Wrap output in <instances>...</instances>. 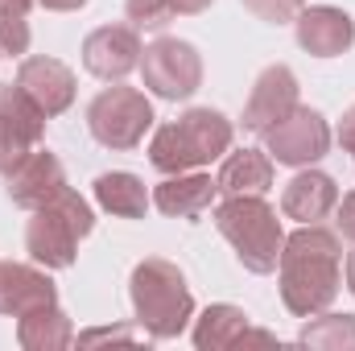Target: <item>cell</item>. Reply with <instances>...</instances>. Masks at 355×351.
I'll return each mask as SVG.
<instances>
[{
  "instance_id": "obj_1",
  "label": "cell",
  "mask_w": 355,
  "mask_h": 351,
  "mask_svg": "<svg viewBox=\"0 0 355 351\" xmlns=\"http://www.w3.org/2000/svg\"><path fill=\"white\" fill-rule=\"evenodd\" d=\"M277 281H281V302L293 318L331 310L343 285V240L322 223H302L293 236H285Z\"/></svg>"
},
{
  "instance_id": "obj_2",
  "label": "cell",
  "mask_w": 355,
  "mask_h": 351,
  "mask_svg": "<svg viewBox=\"0 0 355 351\" xmlns=\"http://www.w3.org/2000/svg\"><path fill=\"white\" fill-rule=\"evenodd\" d=\"M236 141V124L215 108H190L178 120L162 124L149 141V162L162 174H186L223 157Z\"/></svg>"
},
{
  "instance_id": "obj_3",
  "label": "cell",
  "mask_w": 355,
  "mask_h": 351,
  "mask_svg": "<svg viewBox=\"0 0 355 351\" xmlns=\"http://www.w3.org/2000/svg\"><path fill=\"white\" fill-rule=\"evenodd\" d=\"M128 298L137 323L153 339H178L194 318V298L182 268L166 257H145L128 277Z\"/></svg>"
},
{
  "instance_id": "obj_4",
  "label": "cell",
  "mask_w": 355,
  "mask_h": 351,
  "mask_svg": "<svg viewBox=\"0 0 355 351\" xmlns=\"http://www.w3.org/2000/svg\"><path fill=\"white\" fill-rule=\"evenodd\" d=\"M219 236L236 248V261L248 273H272L285 248V232L277 211L265 203V194H232L215 207Z\"/></svg>"
},
{
  "instance_id": "obj_5",
  "label": "cell",
  "mask_w": 355,
  "mask_h": 351,
  "mask_svg": "<svg viewBox=\"0 0 355 351\" xmlns=\"http://www.w3.org/2000/svg\"><path fill=\"white\" fill-rule=\"evenodd\" d=\"M91 228H95L91 203L67 186L50 203H42L25 223V252L42 268H71L79 257V240H87Z\"/></svg>"
},
{
  "instance_id": "obj_6",
  "label": "cell",
  "mask_w": 355,
  "mask_h": 351,
  "mask_svg": "<svg viewBox=\"0 0 355 351\" xmlns=\"http://www.w3.org/2000/svg\"><path fill=\"white\" fill-rule=\"evenodd\" d=\"M153 103L149 95L137 87H124V83H112L103 87L95 99L87 103V128L91 137L112 149V153H124V149H137L145 141V132L153 128Z\"/></svg>"
},
{
  "instance_id": "obj_7",
  "label": "cell",
  "mask_w": 355,
  "mask_h": 351,
  "mask_svg": "<svg viewBox=\"0 0 355 351\" xmlns=\"http://www.w3.org/2000/svg\"><path fill=\"white\" fill-rule=\"evenodd\" d=\"M141 79L157 99H190L202 87V54L182 37H157L141 50Z\"/></svg>"
},
{
  "instance_id": "obj_8",
  "label": "cell",
  "mask_w": 355,
  "mask_h": 351,
  "mask_svg": "<svg viewBox=\"0 0 355 351\" xmlns=\"http://www.w3.org/2000/svg\"><path fill=\"white\" fill-rule=\"evenodd\" d=\"M265 153L277 166H293V170L322 162L331 153V124H327V116L297 103L289 116H281L265 132Z\"/></svg>"
},
{
  "instance_id": "obj_9",
  "label": "cell",
  "mask_w": 355,
  "mask_h": 351,
  "mask_svg": "<svg viewBox=\"0 0 355 351\" xmlns=\"http://www.w3.org/2000/svg\"><path fill=\"white\" fill-rule=\"evenodd\" d=\"M46 112L17 87L0 83V174H12L46 137Z\"/></svg>"
},
{
  "instance_id": "obj_10",
  "label": "cell",
  "mask_w": 355,
  "mask_h": 351,
  "mask_svg": "<svg viewBox=\"0 0 355 351\" xmlns=\"http://www.w3.org/2000/svg\"><path fill=\"white\" fill-rule=\"evenodd\" d=\"M141 33L132 25H99L83 42V67L103 83H120L141 67Z\"/></svg>"
},
{
  "instance_id": "obj_11",
  "label": "cell",
  "mask_w": 355,
  "mask_h": 351,
  "mask_svg": "<svg viewBox=\"0 0 355 351\" xmlns=\"http://www.w3.org/2000/svg\"><path fill=\"white\" fill-rule=\"evenodd\" d=\"M293 37L314 58H339L355 46V21L335 4H310L293 17Z\"/></svg>"
},
{
  "instance_id": "obj_12",
  "label": "cell",
  "mask_w": 355,
  "mask_h": 351,
  "mask_svg": "<svg viewBox=\"0 0 355 351\" xmlns=\"http://www.w3.org/2000/svg\"><path fill=\"white\" fill-rule=\"evenodd\" d=\"M297 108V75L285 67V62H272L257 75V83L248 91V103H244V128L248 132H261L265 137L268 128L289 116Z\"/></svg>"
},
{
  "instance_id": "obj_13",
  "label": "cell",
  "mask_w": 355,
  "mask_h": 351,
  "mask_svg": "<svg viewBox=\"0 0 355 351\" xmlns=\"http://www.w3.org/2000/svg\"><path fill=\"white\" fill-rule=\"evenodd\" d=\"M17 87L25 91L46 116H62L71 103H75V71L58 58H46V54H33V58H21L17 67Z\"/></svg>"
},
{
  "instance_id": "obj_14",
  "label": "cell",
  "mask_w": 355,
  "mask_h": 351,
  "mask_svg": "<svg viewBox=\"0 0 355 351\" xmlns=\"http://www.w3.org/2000/svg\"><path fill=\"white\" fill-rule=\"evenodd\" d=\"M335 207H339L335 178L310 166H302V174H293L281 190V215L293 223H322L327 215H335Z\"/></svg>"
},
{
  "instance_id": "obj_15",
  "label": "cell",
  "mask_w": 355,
  "mask_h": 351,
  "mask_svg": "<svg viewBox=\"0 0 355 351\" xmlns=\"http://www.w3.org/2000/svg\"><path fill=\"white\" fill-rule=\"evenodd\" d=\"M58 302V285L50 281L46 268L21 261H0V314L4 318H21L37 306Z\"/></svg>"
},
{
  "instance_id": "obj_16",
  "label": "cell",
  "mask_w": 355,
  "mask_h": 351,
  "mask_svg": "<svg viewBox=\"0 0 355 351\" xmlns=\"http://www.w3.org/2000/svg\"><path fill=\"white\" fill-rule=\"evenodd\" d=\"M8 178V198L25 211H37L42 203H50L58 190H67V170L50 149H33Z\"/></svg>"
},
{
  "instance_id": "obj_17",
  "label": "cell",
  "mask_w": 355,
  "mask_h": 351,
  "mask_svg": "<svg viewBox=\"0 0 355 351\" xmlns=\"http://www.w3.org/2000/svg\"><path fill=\"white\" fill-rule=\"evenodd\" d=\"M215 194H219L215 178L186 170V174H166V182L153 190V207L170 219H198L215 203Z\"/></svg>"
},
{
  "instance_id": "obj_18",
  "label": "cell",
  "mask_w": 355,
  "mask_h": 351,
  "mask_svg": "<svg viewBox=\"0 0 355 351\" xmlns=\"http://www.w3.org/2000/svg\"><path fill=\"white\" fill-rule=\"evenodd\" d=\"M272 174L277 170H272L268 153H261V149H236V153L223 157V166L215 174V186H219L223 198H232V194H268Z\"/></svg>"
},
{
  "instance_id": "obj_19",
  "label": "cell",
  "mask_w": 355,
  "mask_h": 351,
  "mask_svg": "<svg viewBox=\"0 0 355 351\" xmlns=\"http://www.w3.org/2000/svg\"><path fill=\"white\" fill-rule=\"evenodd\" d=\"M17 343L25 351H62L75 343V327H71L67 310L58 302H50V306H37L17 318Z\"/></svg>"
},
{
  "instance_id": "obj_20",
  "label": "cell",
  "mask_w": 355,
  "mask_h": 351,
  "mask_svg": "<svg viewBox=\"0 0 355 351\" xmlns=\"http://www.w3.org/2000/svg\"><path fill=\"white\" fill-rule=\"evenodd\" d=\"M95 203H99L107 215H116V219H145V211H149L153 198H149L145 182L137 174L112 170V174L95 178Z\"/></svg>"
},
{
  "instance_id": "obj_21",
  "label": "cell",
  "mask_w": 355,
  "mask_h": 351,
  "mask_svg": "<svg viewBox=\"0 0 355 351\" xmlns=\"http://www.w3.org/2000/svg\"><path fill=\"white\" fill-rule=\"evenodd\" d=\"M244 331H248V314L240 306H232V302H215L194 318V348L198 351L240 348Z\"/></svg>"
},
{
  "instance_id": "obj_22",
  "label": "cell",
  "mask_w": 355,
  "mask_h": 351,
  "mask_svg": "<svg viewBox=\"0 0 355 351\" xmlns=\"http://www.w3.org/2000/svg\"><path fill=\"white\" fill-rule=\"evenodd\" d=\"M297 343L310 351H355V314H310Z\"/></svg>"
},
{
  "instance_id": "obj_23",
  "label": "cell",
  "mask_w": 355,
  "mask_h": 351,
  "mask_svg": "<svg viewBox=\"0 0 355 351\" xmlns=\"http://www.w3.org/2000/svg\"><path fill=\"white\" fill-rule=\"evenodd\" d=\"M37 0H0V54L21 58L29 50V8Z\"/></svg>"
},
{
  "instance_id": "obj_24",
  "label": "cell",
  "mask_w": 355,
  "mask_h": 351,
  "mask_svg": "<svg viewBox=\"0 0 355 351\" xmlns=\"http://www.w3.org/2000/svg\"><path fill=\"white\" fill-rule=\"evenodd\" d=\"M124 12L132 29H166L174 21L170 0H124Z\"/></svg>"
},
{
  "instance_id": "obj_25",
  "label": "cell",
  "mask_w": 355,
  "mask_h": 351,
  "mask_svg": "<svg viewBox=\"0 0 355 351\" xmlns=\"http://www.w3.org/2000/svg\"><path fill=\"white\" fill-rule=\"evenodd\" d=\"M244 8H248L252 17L268 21V25H289V21L306 8V0H244Z\"/></svg>"
},
{
  "instance_id": "obj_26",
  "label": "cell",
  "mask_w": 355,
  "mask_h": 351,
  "mask_svg": "<svg viewBox=\"0 0 355 351\" xmlns=\"http://www.w3.org/2000/svg\"><path fill=\"white\" fill-rule=\"evenodd\" d=\"M335 223H339V236H347V240H355V190H347L343 198H339V207H335Z\"/></svg>"
},
{
  "instance_id": "obj_27",
  "label": "cell",
  "mask_w": 355,
  "mask_h": 351,
  "mask_svg": "<svg viewBox=\"0 0 355 351\" xmlns=\"http://www.w3.org/2000/svg\"><path fill=\"white\" fill-rule=\"evenodd\" d=\"M339 145H343V153H352V162H355V103L343 112V120H339Z\"/></svg>"
},
{
  "instance_id": "obj_28",
  "label": "cell",
  "mask_w": 355,
  "mask_h": 351,
  "mask_svg": "<svg viewBox=\"0 0 355 351\" xmlns=\"http://www.w3.org/2000/svg\"><path fill=\"white\" fill-rule=\"evenodd\" d=\"M215 0H170V8H174V17H198V12H207Z\"/></svg>"
},
{
  "instance_id": "obj_29",
  "label": "cell",
  "mask_w": 355,
  "mask_h": 351,
  "mask_svg": "<svg viewBox=\"0 0 355 351\" xmlns=\"http://www.w3.org/2000/svg\"><path fill=\"white\" fill-rule=\"evenodd\" d=\"M42 8H50V12H79L87 0H37Z\"/></svg>"
},
{
  "instance_id": "obj_30",
  "label": "cell",
  "mask_w": 355,
  "mask_h": 351,
  "mask_svg": "<svg viewBox=\"0 0 355 351\" xmlns=\"http://www.w3.org/2000/svg\"><path fill=\"white\" fill-rule=\"evenodd\" d=\"M95 339H132V331H87V335H79V343H95Z\"/></svg>"
},
{
  "instance_id": "obj_31",
  "label": "cell",
  "mask_w": 355,
  "mask_h": 351,
  "mask_svg": "<svg viewBox=\"0 0 355 351\" xmlns=\"http://www.w3.org/2000/svg\"><path fill=\"white\" fill-rule=\"evenodd\" d=\"M347 289H352V298H355V252H347Z\"/></svg>"
}]
</instances>
